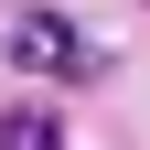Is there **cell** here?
<instances>
[{"label":"cell","instance_id":"obj_1","mask_svg":"<svg viewBox=\"0 0 150 150\" xmlns=\"http://www.w3.org/2000/svg\"><path fill=\"white\" fill-rule=\"evenodd\" d=\"M11 64L22 75H97V43L64 11H11Z\"/></svg>","mask_w":150,"mask_h":150},{"label":"cell","instance_id":"obj_2","mask_svg":"<svg viewBox=\"0 0 150 150\" xmlns=\"http://www.w3.org/2000/svg\"><path fill=\"white\" fill-rule=\"evenodd\" d=\"M0 150H54V118H11V129H0Z\"/></svg>","mask_w":150,"mask_h":150}]
</instances>
